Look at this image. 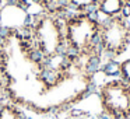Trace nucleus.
I'll return each instance as SVG.
<instances>
[{"mask_svg":"<svg viewBox=\"0 0 130 119\" xmlns=\"http://www.w3.org/2000/svg\"><path fill=\"white\" fill-rule=\"evenodd\" d=\"M99 20L96 13H66L63 16L66 51L78 59L104 56L99 46Z\"/></svg>","mask_w":130,"mask_h":119,"instance_id":"obj_1","label":"nucleus"},{"mask_svg":"<svg viewBox=\"0 0 130 119\" xmlns=\"http://www.w3.org/2000/svg\"><path fill=\"white\" fill-rule=\"evenodd\" d=\"M63 16L57 13H38L29 24V35L34 51L41 60H46L66 51Z\"/></svg>","mask_w":130,"mask_h":119,"instance_id":"obj_2","label":"nucleus"},{"mask_svg":"<svg viewBox=\"0 0 130 119\" xmlns=\"http://www.w3.org/2000/svg\"><path fill=\"white\" fill-rule=\"evenodd\" d=\"M98 98L105 119H130V84L109 79L98 88Z\"/></svg>","mask_w":130,"mask_h":119,"instance_id":"obj_3","label":"nucleus"},{"mask_svg":"<svg viewBox=\"0 0 130 119\" xmlns=\"http://www.w3.org/2000/svg\"><path fill=\"white\" fill-rule=\"evenodd\" d=\"M130 45L129 20L116 16L99 20V46L108 59H118Z\"/></svg>","mask_w":130,"mask_h":119,"instance_id":"obj_4","label":"nucleus"},{"mask_svg":"<svg viewBox=\"0 0 130 119\" xmlns=\"http://www.w3.org/2000/svg\"><path fill=\"white\" fill-rule=\"evenodd\" d=\"M31 14L18 4L15 0H2L0 2V29L10 32L21 31L29 27Z\"/></svg>","mask_w":130,"mask_h":119,"instance_id":"obj_5","label":"nucleus"},{"mask_svg":"<svg viewBox=\"0 0 130 119\" xmlns=\"http://www.w3.org/2000/svg\"><path fill=\"white\" fill-rule=\"evenodd\" d=\"M123 4V0H101L98 4V9H96V14L102 16L104 18L116 17L120 14Z\"/></svg>","mask_w":130,"mask_h":119,"instance_id":"obj_6","label":"nucleus"},{"mask_svg":"<svg viewBox=\"0 0 130 119\" xmlns=\"http://www.w3.org/2000/svg\"><path fill=\"white\" fill-rule=\"evenodd\" d=\"M101 0H66V9L71 13H96Z\"/></svg>","mask_w":130,"mask_h":119,"instance_id":"obj_7","label":"nucleus"},{"mask_svg":"<svg viewBox=\"0 0 130 119\" xmlns=\"http://www.w3.org/2000/svg\"><path fill=\"white\" fill-rule=\"evenodd\" d=\"M101 70L105 76L110 77V79H116L120 76V62L118 59H108L101 66Z\"/></svg>","mask_w":130,"mask_h":119,"instance_id":"obj_8","label":"nucleus"},{"mask_svg":"<svg viewBox=\"0 0 130 119\" xmlns=\"http://www.w3.org/2000/svg\"><path fill=\"white\" fill-rule=\"evenodd\" d=\"M43 10L57 14H66V0H43Z\"/></svg>","mask_w":130,"mask_h":119,"instance_id":"obj_9","label":"nucleus"},{"mask_svg":"<svg viewBox=\"0 0 130 119\" xmlns=\"http://www.w3.org/2000/svg\"><path fill=\"white\" fill-rule=\"evenodd\" d=\"M120 77L123 81L130 84V57L123 62H120Z\"/></svg>","mask_w":130,"mask_h":119,"instance_id":"obj_10","label":"nucleus"},{"mask_svg":"<svg viewBox=\"0 0 130 119\" xmlns=\"http://www.w3.org/2000/svg\"><path fill=\"white\" fill-rule=\"evenodd\" d=\"M18 4H21L23 7H25L29 11V9L32 7H42L43 9V0H15ZM45 11V10H43Z\"/></svg>","mask_w":130,"mask_h":119,"instance_id":"obj_11","label":"nucleus"},{"mask_svg":"<svg viewBox=\"0 0 130 119\" xmlns=\"http://www.w3.org/2000/svg\"><path fill=\"white\" fill-rule=\"evenodd\" d=\"M120 17L126 18V20H129L130 18V3H124L123 7H122V11H120Z\"/></svg>","mask_w":130,"mask_h":119,"instance_id":"obj_12","label":"nucleus"},{"mask_svg":"<svg viewBox=\"0 0 130 119\" xmlns=\"http://www.w3.org/2000/svg\"><path fill=\"white\" fill-rule=\"evenodd\" d=\"M3 87V77H2V71H0V90Z\"/></svg>","mask_w":130,"mask_h":119,"instance_id":"obj_13","label":"nucleus"},{"mask_svg":"<svg viewBox=\"0 0 130 119\" xmlns=\"http://www.w3.org/2000/svg\"><path fill=\"white\" fill-rule=\"evenodd\" d=\"M124 3H130V0H123Z\"/></svg>","mask_w":130,"mask_h":119,"instance_id":"obj_14","label":"nucleus"},{"mask_svg":"<svg viewBox=\"0 0 130 119\" xmlns=\"http://www.w3.org/2000/svg\"><path fill=\"white\" fill-rule=\"evenodd\" d=\"M0 2H2V0H0Z\"/></svg>","mask_w":130,"mask_h":119,"instance_id":"obj_15","label":"nucleus"}]
</instances>
